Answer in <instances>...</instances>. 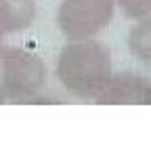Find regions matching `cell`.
Masks as SVG:
<instances>
[{
	"instance_id": "obj_1",
	"label": "cell",
	"mask_w": 151,
	"mask_h": 143,
	"mask_svg": "<svg viewBox=\"0 0 151 143\" xmlns=\"http://www.w3.org/2000/svg\"><path fill=\"white\" fill-rule=\"evenodd\" d=\"M111 55L99 40H67L59 51L55 76L73 97L97 99L111 78Z\"/></svg>"
},
{
	"instance_id": "obj_2",
	"label": "cell",
	"mask_w": 151,
	"mask_h": 143,
	"mask_svg": "<svg viewBox=\"0 0 151 143\" xmlns=\"http://www.w3.org/2000/svg\"><path fill=\"white\" fill-rule=\"evenodd\" d=\"M46 76V65L36 53L0 42V103L38 97Z\"/></svg>"
},
{
	"instance_id": "obj_3",
	"label": "cell",
	"mask_w": 151,
	"mask_h": 143,
	"mask_svg": "<svg viewBox=\"0 0 151 143\" xmlns=\"http://www.w3.org/2000/svg\"><path fill=\"white\" fill-rule=\"evenodd\" d=\"M116 0H61L57 25L65 40H90L111 23Z\"/></svg>"
},
{
	"instance_id": "obj_4",
	"label": "cell",
	"mask_w": 151,
	"mask_h": 143,
	"mask_svg": "<svg viewBox=\"0 0 151 143\" xmlns=\"http://www.w3.org/2000/svg\"><path fill=\"white\" fill-rule=\"evenodd\" d=\"M94 101L101 105H151V80L132 72L111 74Z\"/></svg>"
},
{
	"instance_id": "obj_5",
	"label": "cell",
	"mask_w": 151,
	"mask_h": 143,
	"mask_svg": "<svg viewBox=\"0 0 151 143\" xmlns=\"http://www.w3.org/2000/svg\"><path fill=\"white\" fill-rule=\"evenodd\" d=\"M38 15L36 0H0V32L4 36L25 32Z\"/></svg>"
},
{
	"instance_id": "obj_6",
	"label": "cell",
	"mask_w": 151,
	"mask_h": 143,
	"mask_svg": "<svg viewBox=\"0 0 151 143\" xmlns=\"http://www.w3.org/2000/svg\"><path fill=\"white\" fill-rule=\"evenodd\" d=\"M126 46L137 61L151 65V17L137 19L126 36Z\"/></svg>"
},
{
	"instance_id": "obj_7",
	"label": "cell",
	"mask_w": 151,
	"mask_h": 143,
	"mask_svg": "<svg viewBox=\"0 0 151 143\" xmlns=\"http://www.w3.org/2000/svg\"><path fill=\"white\" fill-rule=\"evenodd\" d=\"M122 13L130 19H143V17H151V0H116Z\"/></svg>"
},
{
	"instance_id": "obj_8",
	"label": "cell",
	"mask_w": 151,
	"mask_h": 143,
	"mask_svg": "<svg viewBox=\"0 0 151 143\" xmlns=\"http://www.w3.org/2000/svg\"><path fill=\"white\" fill-rule=\"evenodd\" d=\"M2 38H4V34H2V32H0V42H2Z\"/></svg>"
}]
</instances>
